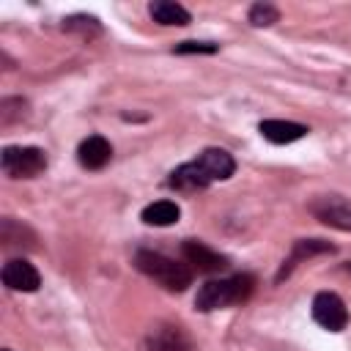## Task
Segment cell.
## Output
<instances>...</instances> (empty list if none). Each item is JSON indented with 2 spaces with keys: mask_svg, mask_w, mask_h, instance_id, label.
I'll return each mask as SVG.
<instances>
[{
  "mask_svg": "<svg viewBox=\"0 0 351 351\" xmlns=\"http://www.w3.org/2000/svg\"><path fill=\"white\" fill-rule=\"evenodd\" d=\"M313 321L329 332H343L348 324V307L335 291H321L313 296Z\"/></svg>",
  "mask_w": 351,
  "mask_h": 351,
  "instance_id": "8992f818",
  "label": "cell"
},
{
  "mask_svg": "<svg viewBox=\"0 0 351 351\" xmlns=\"http://www.w3.org/2000/svg\"><path fill=\"white\" fill-rule=\"evenodd\" d=\"M178 217H181V208H178L173 200H154V203H148V206L143 208V214H140V219H143L145 225H156V228L173 225V222H178Z\"/></svg>",
  "mask_w": 351,
  "mask_h": 351,
  "instance_id": "2e32d148",
  "label": "cell"
},
{
  "mask_svg": "<svg viewBox=\"0 0 351 351\" xmlns=\"http://www.w3.org/2000/svg\"><path fill=\"white\" fill-rule=\"evenodd\" d=\"M140 351H195V343L181 324L159 321L140 340Z\"/></svg>",
  "mask_w": 351,
  "mask_h": 351,
  "instance_id": "277c9868",
  "label": "cell"
},
{
  "mask_svg": "<svg viewBox=\"0 0 351 351\" xmlns=\"http://www.w3.org/2000/svg\"><path fill=\"white\" fill-rule=\"evenodd\" d=\"M134 269L173 293H181L192 285V269L186 263L167 258L162 252H154V250H137L134 252Z\"/></svg>",
  "mask_w": 351,
  "mask_h": 351,
  "instance_id": "7a4b0ae2",
  "label": "cell"
},
{
  "mask_svg": "<svg viewBox=\"0 0 351 351\" xmlns=\"http://www.w3.org/2000/svg\"><path fill=\"white\" fill-rule=\"evenodd\" d=\"M63 30L74 33L80 38H96V36H101V22L90 14H71L63 19Z\"/></svg>",
  "mask_w": 351,
  "mask_h": 351,
  "instance_id": "e0dca14e",
  "label": "cell"
},
{
  "mask_svg": "<svg viewBox=\"0 0 351 351\" xmlns=\"http://www.w3.org/2000/svg\"><path fill=\"white\" fill-rule=\"evenodd\" d=\"M0 247L8 250H38V236L25 225L16 222L14 217L0 219Z\"/></svg>",
  "mask_w": 351,
  "mask_h": 351,
  "instance_id": "8fae6325",
  "label": "cell"
},
{
  "mask_svg": "<svg viewBox=\"0 0 351 351\" xmlns=\"http://www.w3.org/2000/svg\"><path fill=\"white\" fill-rule=\"evenodd\" d=\"M27 115H30L27 99H22V96H5V99L0 101V126H3V129H8V126H14V123L25 121Z\"/></svg>",
  "mask_w": 351,
  "mask_h": 351,
  "instance_id": "ac0fdd59",
  "label": "cell"
},
{
  "mask_svg": "<svg viewBox=\"0 0 351 351\" xmlns=\"http://www.w3.org/2000/svg\"><path fill=\"white\" fill-rule=\"evenodd\" d=\"M148 14H151V19L154 22H159V25H167V27H184V25H189L192 22V14L181 5V3H173V0H154L151 5H148Z\"/></svg>",
  "mask_w": 351,
  "mask_h": 351,
  "instance_id": "9a60e30c",
  "label": "cell"
},
{
  "mask_svg": "<svg viewBox=\"0 0 351 351\" xmlns=\"http://www.w3.org/2000/svg\"><path fill=\"white\" fill-rule=\"evenodd\" d=\"M170 189H178V192H197V189H206V186H211L214 181L206 176V170L197 165V159H192V162H184V165H178L170 176H167V181H165Z\"/></svg>",
  "mask_w": 351,
  "mask_h": 351,
  "instance_id": "30bf717a",
  "label": "cell"
},
{
  "mask_svg": "<svg viewBox=\"0 0 351 351\" xmlns=\"http://www.w3.org/2000/svg\"><path fill=\"white\" fill-rule=\"evenodd\" d=\"M181 255H184V263L189 269L203 271V274H217V271H225L230 266L225 255H219L217 250H211L200 239H184L181 241Z\"/></svg>",
  "mask_w": 351,
  "mask_h": 351,
  "instance_id": "52a82bcc",
  "label": "cell"
},
{
  "mask_svg": "<svg viewBox=\"0 0 351 351\" xmlns=\"http://www.w3.org/2000/svg\"><path fill=\"white\" fill-rule=\"evenodd\" d=\"M3 351H11V348H3Z\"/></svg>",
  "mask_w": 351,
  "mask_h": 351,
  "instance_id": "44dd1931",
  "label": "cell"
},
{
  "mask_svg": "<svg viewBox=\"0 0 351 351\" xmlns=\"http://www.w3.org/2000/svg\"><path fill=\"white\" fill-rule=\"evenodd\" d=\"M247 19L252 27H271L274 22H280V8L271 3H255V5H250Z\"/></svg>",
  "mask_w": 351,
  "mask_h": 351,
  "instance_id": "d6986e66",
  "label": "cell"
},
{
  "mask_svg": "<svg viewBox=\"0 0 351 351\" xmlns=\"http://www.w3.org/2000/svg\"><path fill=\"white\" fill-rule=\"evenodd\" d=\"M0 277H3V285H5V288L22 291V293H33V291H38V285H41L38 269H36L30 261H25V258H11V261H5Z\"/></svg>",
  "mask_w": 351,
  "mask_h": 351,
  "instance_id": "ba28073f",
  "label": "cell"
},
{
  "mask_svg": "<svg viewBox=\"0 0 351 351\" xmlns=\"http://www.w3.org/2000/svg\"><path fill=\"white\" fill-rule=\"evenodd\" d=\"M112 159V145L107 137L101 134H90L80 143L77 148V162L85 167V170H101L107 162Z\"/></svg>",
  "mask_w": 351,
  "mask_h": 351,
  "instance_id": "7c38bea8",
  "label": "cell"
},
{
  "mask_svg": "<svg viewBox=\"0 0 351 351\" xmlns=\"http://www.w3.org/2000/svg\"><path fill=\"white\" fill-rule=\"evenodd\" d=\"M255 291V277L241 271V274H228L219 280H208L197 288L195 296V307L200 313H211V310H222V307H233V304H244Z\"/></svg>",
  "mask_w": 351,
  "mask_h": 351,
  "instance_id": "6da1fadb",
  "label": "cell"
},
{
  "mask_svg": "<svg viewBox=\"0 0 351 351\" xmlns=\"http://www.w3.org/2000/svg\"><path fill=\"white\" fill-rule=\"evenodd\" d=\"M0 167L8 178H36L47 170V151L38 145H5Z\"/></svg>",
  "mask_w": 351,
  "mask_h": 351,
  "instance_id": "3957f363",
  "label": "cell"
},
{
  "mask_svg": "<svg viewBox=\"0 0 351 351\" xmlns=\"http://www.w3.org/2000/svg\"><path fill=\"white\" fill-rule=\"evenodd\" d=\"M258 132L274 143V145H288V143H296L302 140L310 129L304 123H296V121H282V118H269V121H261L258 123Z\"/></svg>",
  "mask_w": 351,
  "mask_h": 351,
  "instance_id": "4fadbf2b",
  "label": "cell"
},
{
  "mask_svg": "<svg viewBox=\"0 0 351 351\" xmlns=\"http://www.w3.org/2000/svg\"><path fill=\"white\" fill-rule=\"evenodd\" d=\"M219 49V44H211V41H181L173 47L176 55H214Z\"/></svg>",
  "mask_w": 351,
  "mask_h": 351,
  "instance_id": "ffe728a7",
  "label": "cell"
},
{
  "mask_svg": "<svg viewBox=\"0 0 351 351\" xmlns=\"http://www.w3.org/2000/svg\"><path fill=\"white\" fill-rule=\"evenodd\" d=\"M307 211L321 225L351 233V200L348 197H343V195H315L307 203Z\"/></svg>",
  "mask_w": 351,
  "mask_h": 351,
  "instance_id": "5b68a950",
  "label": "cell"
},
{
  "mask_svg": "<svg viewBox=\"0 0 351 351\" xmlns=\"http://www.w3.org/2000/svg\"><path fill=\"white\" fill-rule=\"evenodd\" d=\"M326 252H335V244H329V241H324V239H296L293 247H291V252H288V258L280 263V269H277V274H274V282H282L285 277H291V271H293L302 261L315 258V255H326Z\"/></svg>",
  "mask_w": 351,
  "mask_h": 351,
  "instance_id": "9c48e42d",
  "label": "cell"
},
{
  "mask_svg": "<svg viewBox=\"0 0 351 351\" xmlns=\"http://www.w3.org/2000/svg\"><path fill=\"white\" fill-rule=\"evenodd\" d=\"M197 165L206 170L211 181H228L236 173V159L225 148H203L197 154Z\"/></svg>",
  "mask_w": 351,
  "mask_h": 351,
  "instance_id": "5bb4252c",
  "label": "cell"
}]
</instances>
